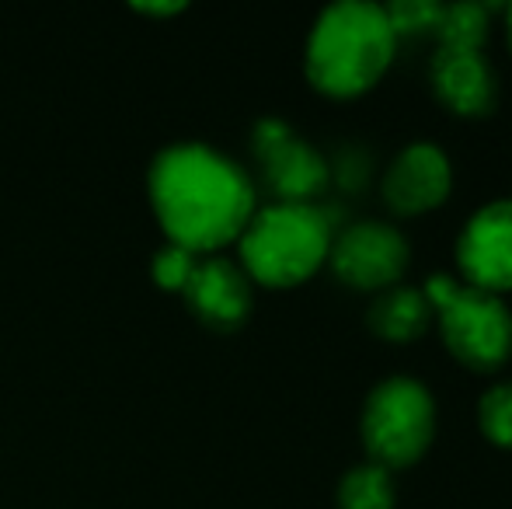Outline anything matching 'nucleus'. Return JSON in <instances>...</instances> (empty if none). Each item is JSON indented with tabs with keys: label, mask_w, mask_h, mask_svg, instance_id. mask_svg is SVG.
<instances>
[{
	"label": "nucleus",
	"mask_w": 512,
	"mask_h": 509,
	"mask_svg": "<svg viewBox=\"0 0 512 509\" xmlns=\"http://www.w3.org/2000/svg\"><path fill=\"white\" fill-rule=\"evenodd\" d=\"M398 49L384 4L335 0L314 18L307 35V81L331 98H356L387 74Z\"/></svg>",
	"instance_id": "nucleus-2"
},
{
	"label": "nucleus",
	"mask_w": 512,
	"mask_h": 509,
	"mask_svg": "<svg viewBox=\"0 0 512 509\" xmlns=\"http://www.w3.org/2000/svg\"><path fill=\"white\" fill-rule=\"evenodd\" d=\"M251 147L276 203H314L331 182L328 161L283 119H258Z\"/></svg>",
	"instance_id": "nucleus-7"
},
{
	"label": "nucleus",
	"mask_w": 512,
	"mask_h": 509,
	"mask_svg": "<svg viewBox=\"0 0 512 509\" xmlns=\"http://www.w3.org/2000/svg\"><path fill=\"white\" fill-rule=\"evenodd\" d=\"M506 35H509V49H512V4H506Z\"/></svg>",
	"instance_id": "nucleus-20"
},
{
	"label": "nucleus",
	"mask_w": 512,
	"mask_h": 509,
	"mask_svg": "<svg viewBox=\"0 0 512 509\" xmlns=\"http://www.w3.org/2000/svg\"><path fill=\"white\" fill-rule=\"evenodd\" d=\"M457 269L464 283L488 293L512 290V199L485 203L457 238Z\"/></svg>",
	"instance_id": "nucleus-8"
},
{
	"label": "nucleus",
	"mask_w": 512,
	"mask_h": 509,
	"mask_svg": "<svg viewBox=\"0 0 512 509\" xmlns=\"http://www.w3.org/2000/svg\"><path fill=\"white\" fill-rule=\"evenodd\" d=\"M182 293L192 311L213 328H237L251 311V279L241 265L220 255H199Z\"/></svg>",
	"instance_id": "nucleus-10"
},
{
	"label": "nucleus",
	"mask_w": 512,
	"mask_h": 509,
	"mask_svg": "<svg viewBox=\"0 0 512 509\" xmlns=\"http://www.w3.org/2000/svg\"><path fill=\"white\" fill-rule=\"evenodd\" d=\"M488 14H492V7L478 4V0L443 4L436 25L439 49H481L488 39Z\"/></svg>",
	"instance_id": "nucleus-14"
},
{
	"label": "nucleus",
	"mask_w": 512,
	"mask_h": 509,
	"mask_svg": "<svg viewBox=\"0 0 512 509\" xmlns=\"http://www.w3.org/2000/svg\"><path fill=\"white\" fill-rule=\"evenodd\" d=\"M328 171L342 189H363L370 182V171H373V161L363 147H342L335 154V161H328Z\"/></svg>",
	"instance_id": "nucleus-18"
},
{
	"label": "nucleus",
	"mask_w": 512,
	"mask_h": 509,
	"mask_svg": "<svg viewBox=\"0 0 512 509\" xmlns=\"http://www.w3.org/2000/svg\"><path fill=\"white\" fill-rule=\"evenodd\" d=\"M432 88L446 109L471 119L488 116L499 98L495 70L481 49H439L432 60Z\"/></svg>",
	"instance_id": "nucleus-11"
},
{
	"label": "nucleus",
	"mask_w": 512,
	"mask_h": 509,
	"mask_svg": "<svg viewBox=\"0 0 512 509\" xmlns=\"http://www.w3.org/2000/svg\"><path fill=\"white\" fill-rule=\"evenodd\" d=\"M335 224L317 203H272L251 213L241 231V269L265 286H297L314 276L331 252Z\"/></svg>",
	"instance_id": "nucleus-3"
},
{
	"label": "nucleus",
	"mask_w": 512,
	"mask_h": 509,
	"mask_svg": "<svg viewBox=\"0 0 512 509\" xmlns=\"http://www.w3.org/2000/svg\"><path fill=\"white\" fill-rule=\"evenodd\" d=\"M370 328L387 342H415L429 328L432 304L422 286H391L370 304Z\"/></svg>",
	"instance_id": "nucleus-12"
},
{
	"label": "nucleus",
	"mask_w": 512,
	"mask_h": 509,
	"mask_svg": "<svg viewBox=\"0 0 512 509\" xmlns=\"http://www.w3.org/2000/svg\"><path fill=\"white\" fill-rule=\"evenodd\" d=\"M140 7V11H150V14H175V11H182V0H175V4H168V0H164V4H150V0H143V4H136Z\"/></svg>",
	"instance_id": "nucleus-19"
},
{
	"label": "nucleus",
	"mask_w": 512,
	"mask_h": 509,
	"mask_svg": "<svg viewBox=\"0 0 512 509\" xmlns=\"http://www.w3.org/2000/svg\"><path fill=\"white\" fill-rule=\"evenodd\" d=\"M328 262L335 276L352 290H391L411 262L408 238L394 224L356 220L331 238Z\"/></svg>",
	"instance_id": "nucleus-6"
},
{
	"label": "nucleus",
	"mask_w": 512,
	"mask_h": 509,
	"mask_svg": "<svg viewBox=\"0 0 512 509\" xmlns=\"http://www.w3.org/2000/svg\"><path fill=\"white\" fill-rule=\"evenodd\" d=\"M150 203L171 245L203 255L241 238L255 185L237 161L206 143H171L150 164Z\"/></svg>",
	"instance_id": "nucleus-1"
},
{
	"label": "nucleus",
	"mask_w": 512,
	"mask_h": 509,
	"mask_svg": "<svg viewBox=\"0 0 512 509\" xmlns=\"http://www.w3.org/2000/svg\"><path fill=\"white\" fill-rule=\"evenodd\" d=\"M432 318L439 321L443 342L464 367L499 370L512 356V311L499 293L471 286L450 272L425 279Z\"/></svg>",
	"instance_id": "nucleus-4"
},
{
	"label": "nucleus",
	"mask_w": 512,
	"mask_h": 509,
	"mask_svg": "<svg viewBox=\"0 0 512 509\" xmlns=\"http://www.w3.org/2000/svg\"><path fill=\"white\" fill-rule=\"evenodd\" d=\"M196 262H199L196 252H189V248H182V245H171L168 241V245H164L154 258L157 286H164V290H182V286L189 283Z\"/></svg>",
	"instance_id": "nucleus-17"
},
{
	"label": "nucleus",
	"mask_w": 512,
	"mask_h": 509,
	"mask_svg": "<svg viewBox=\"0 0 512 509\" xmlns=\"http://www.w3.org/2000/svg\"><path fill=\"white\" fill-rule=\"evenodd\" d=\"M384 11L398 39H405V35L415 39V35L436 32L443 4L439 0H394V4H384Z\"/></svg>",
	"instance_id": "nucleus-16"
},
{
	"label": "nucleus",
	"mask_w": 512,
	"mask_h": 509,
	"mask_svg": "<svg viewBox=\"0 0 512 509\" xmlns=\"http://www.w3.org/2000/svg\"><path fill=\"white\" fill-rule=\"evenodd\" d=\"M384 203L401 217H415V213H429L446 203L453 189V164L443 147L429 140L408 143L398 150L384 171Z\"/></svg>",
	"instance_id": "nucleus-9"
},
{
	"label": "nucleus",
	"mask_w": 512,
	"mask_h": 509,
	"mask_svg": "<svg viewBox=\"0 0 512 509\" xmlns=\"http://www.w3.org/2000/svg\"><path fill=\"white\" fill-rule=\"evenodd\" d=\"M359 429L373 464L387 471L408 468L436 436V401L415 377H387L366 394Z\"/></svg>",
	"instance_id": "nucleus-5"
},
{
	"label": "nucleus",
	"mask_w": 512,
	"mask_h": 509,
	"mask_svg": "<svg viewBox=\"0 0 512 509\" xmlns=\"http://www.w3.org/2000/svg\"><path fill=\"white\" fill-rule=\"evenodd\" d=\"M478 426L495 447L512 450V381H502L481 394Z\"/></svg>",
	"instance_id": "nucleus-15"
},
{
	"label": "nucleus",
	"mask_w": 512,
	"mask_h": 509,
	"mask_svg": "<svg viewBox=\"0 0 512 509\" xmlns=\"http://www.w3.org/2000/svg\"><path fill=\"white\" fill-rule=\"evenodd\" d=\"M398 492L387 468L366 461L356 464L338 482V509H394Z\"/></svg>",
	"instance_id": "nucleus-13"
}]
</instances>
